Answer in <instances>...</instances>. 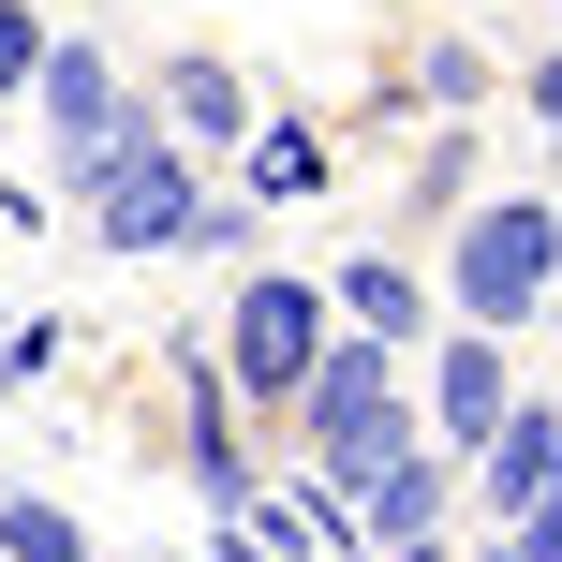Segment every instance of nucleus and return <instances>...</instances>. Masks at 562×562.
<instances>
[{"label":"nucleus","instance_id":"1","mask_svg":"<svg viewBox=\"0 0 562 562\" xmlns=\"http://www.w3.org/2000/svg\"><path fill=\"white\" fill-rule=\"evenodd\" d=\"M326 340H340L326 281L252 267V281H237V311H223V385H237V415H296V385H311V356H326Z\"/></svg>","mask_w":562,"mask_h":562},{"label":"nucleus","instance_id":"2","mask_svg":"<svg viewBox=\"0 0 562 562\" xmlns=\"http://www.w3.org/2000/svg\"><path fill=\"white\" fill-rule=\"evenodd\" d=\"M548 281H562V207H548V193H488V207H459V326L518 340V326L548 311Z\"/></svg>","mask_w":562,"mask_h":562},{"label":"nucleus","instance_id":"3","mask_svg":"<svg viewBox=\"0 0 562 562\" xmlns=\"http://www.w3.org/2000/svg\"><path fill=\"white\" fill-rule=\"evenodd\" d=\"M30 104H45V164H59V193H89V178H104L119 148L148 134V89H119V59L89 45V30H45V59H30Z\"/></svg>","mask_w":562,"mask_h":562},{"label":"nucleus","instance_id":"4","mask_svg":"<svg viewBox=\"0 0 562 562\" xmlns=\"http://www.w3.org/2000/svg\"><path fill=\"white\" fill-rule=\"evenodd\" d=\"M75 207H89V237H104V252L134 267V252H178V237H193V207H207V178H193V148H178L164 119H148V134L119 148V164L89 178Z\"/></svg>","mask_w":562,"mask_h":562},{"label":"nucleus","instance_id":"5","mask_svg":"<svg viewBox=\"0 0 562 562\" xmlns=\"http://www.w3.org/2000/svg\"><path fill=\"white\" fill-rule=\"evenodd\" d=\"M504 415H518V370H504V340H488V326H459L445 356H429V429H445L429 459H474Z\"/></svg>","mask_w":562,"mask_h":562},{"label":"nucleus","instance_id":"6","mask_svg":"<svg viewBox=\"0 0 562 562\" xmlns=\"http://www.w3.org/2000/svg\"><path fill=\"white\" fill-rule=\"evenodd\" d=\"M445 504H459V459H429V445H400L385 474L356 488V533H370V548H400V533H445Z\"/></svg>","mask_w":562,"mask_h":562},{"label":"nucleus","instance_id":"7","mask_svg":"<svg viewBox=\"0 0 562 562\" xmlns=\"http://www.w3.org/2000/svg\"><path fill=\"white\" fill-rule=\"evenodd\" d=\"M474 488H488V504H548V488H562V415H548V400H518V415L504 429H488V445H474Z\"/></svg>","mask_w":562,"mask_h":562},{"label":"nucleus","instance_id":"8","mask_svg":"<svg viewBox=\"0 0 562 562\" xmlns=\"http://www.w3.org/2000/svg\"><path fill=\"white\" fill-rule=\"evenodd\" d=\"M148 119H178L193 148H237V134H252V75H237V59H164Z\"/></svg>","mask_w":562,"mask_h":562},{"label":"nucleus","instance_id":"9","mask_svg":"<svg viewBox=\"0 0 562 562\" xmlns=\"http://www.w3.org/2000/svg\"><path fill=\"white\" fill-rule=\"evenodd\" d=\"M326 311H340L356 340H415V326H429V281L400 267V252H356V267L326 281Z\"/></svg>","mask_w":562,"mask_h":562},{"label":"nucleus","instance_id":"10","mask_svg":"<svg viewBox=\"0 0 562 562\" xmlns=\"http://www.w3.org/2000/svg\"><path fill=\"white\" fill-rule=\"evenodd\" d=\"M237 164H252V207L326 193V134H311V119H252V134H237Z\"/></svg>","mask_w":562,"mask_h":562},{"label":"nucleus","instance_id":"11","mask_svg":"<svg viewBox=\"0 0 562 562\" xmlns=\"http://www.w3.org/2000/svg\"><path fill=\"white\" fill-rule=\"evenodd\" d=\"M488 89H504V75H488V59L445 30V45H415V89H385V119H400V104H429V119H474Z\"/></svg>","mask_w":562,"mask_h":562},{"label":"nucleus","instance_id":"12","mask_svg":"<svg viewBox=\"0 0 562 562\" xmlns=\"http://www.w3.org/2000/svg\"><path fill=\"white\" fill-rule=\"evenodd\" d=\"M0 562H89V518L45 488H0Z\"/></svg>","mask_w":562,"mask_h":562},{"label":"nucleus","instance_id":"13","mask_svg":"<svg viewBox=\"0 0 562 562\" xmlns=\"http://www.w3.org/2000/svg\"><path fill=\"white\" fill-rule=\"evenodd\" d=\"M59 370V311H0V385H45Z\"/></svg>","mask_w":562,"mask_h":562},{"label":"nucleus","instance_id":"14","mask_svg":"<svg viewBox=\"0 0 562 562\" xmlns=\"http://www.w3.org/2000/svg\"><path fill=\"white\" fill-rule=\"evenodd\" d=\"M30 59H45V15H30V0H0V104H30Z\"/></svg>","mask_w":562,"mask_h":562},{"label":"nucleus","instance_id":"15","mask_svg":"<svg viewBox=\"0 0 562 562\" xmlns=\"http://www.w3.org/2000/svg\"><path fill=\"white\" fill-rule=\"evenodd\" d=\"M504 562H562V488H548V504H518V518H504Z\"/></svg>","mask_w":562,"mask_h":562},{"label":"nucleus","instance_id":"16","mask_svg":"<svg viewBox=\"0 0 562 562\" xmlns=\"http://www.w3.org/2000/svg\"><path fill=\"white\" fill-rule=\"evenodd\" d=\"M518 89H533V119L562 134V45H548V59H533V75H518Z\"/></svg>","mask_w":562,"mask_h":562},{"label":"nucleus","instance_id":"17","mask_svg":"<svg viewBox=\"0 0 562 562\" xmlns=\"http://www.w3.org/2000/svg\"><path fill=\"white\" fill-rule=\"evenodd\" d=\"M370 562H459V548L445 533H400V548H370Z\"/></svg>","mask_w":562,"mask_h":562},{"label":"nucleus","instance_id":"18","mask_svg":"<svg viewBox=\"0 0 562 562\" xmlns=\"http://www.w3.org/2000/svg\"><path fill=\"white\" fill-rule=\"evenodd\" d=\"M548 207H562V178H548Z\"/></svg>","mask_w":562,"mask_h":562}]
</instances>
